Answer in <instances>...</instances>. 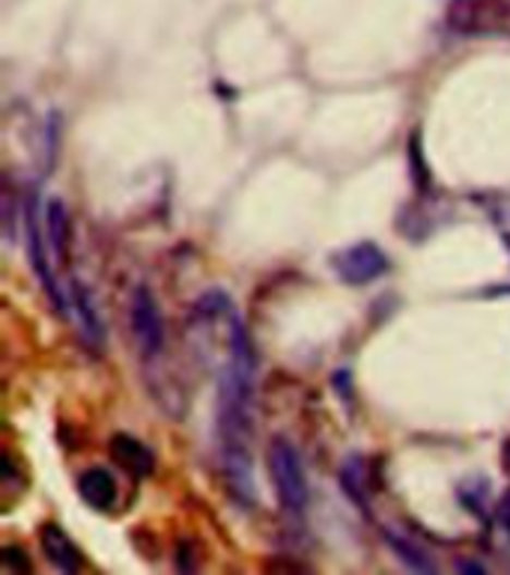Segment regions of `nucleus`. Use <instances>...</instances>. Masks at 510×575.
<instances>
[{"label":"nucleus","mask_w":510,"mask_h":575,"mask_svg":"<svg viewBox=\"0 0 510 575\" xmlns=\"http://www.w3.org/2000/svg\"><path fill=\"white\" fill-rule=\"evenodd\" d=\"M3 564L15 566V570H27V566H31V561H27V554H19V549L12 546V549H7V552H3Z\"/></svg>","instance_id":"ddd939ff"},{"label":"nucleus","mask_w":510,"mask_h":575,"mask_svg":"<svg viewBox=\"0 0 510 575\" xmlns=\"http://www.w3.org/2000/svg\"><path fill=\"white\" fill-rule=\"evenodd\" d=\"M42 218H46V236H48V248L54 254L57 262H66L69 257V236H72V230H69V212L66 204L63 200H48L42 206Z\"/></svg>","instance_id":"9d476101"},{"label":"nucleus","mask_w":510,"mask_h":575,"mask_svg":"<svg viewBox=\"0 0 510 575\" xmlns=\"http://www.w3.org/2000/svg\"><path fill=\"white\" fill-rule=\"evenodd\" d=\"M78 496L96 510H111L117 501V480L105 468H87L78 477Z\"/></svg>","instance_id":"9b49d317"},{"label":"nucleus","mask_w":510,"mask_h":575,"mask_svg":"<svg viewBox=\"0 0 510 575\" xmlns=\"http://www.w3.org/2000/svg\"><path fill=\"white\" fill-rule=\"evenodd\" d=\"M331 269H335V274H338L343 283L362 286V283L376 281L379 274H386L388 257L386 250L376 248L374 242H359V245L338 250V254L331 257Z\"/></svg>","instance_id":"7ed1b4c3"},{"label":"nucleus","mask_w":510,"mask_h":575,"mask_svg":"<svg viewBox=\"0 0 510 575\" xmlns=\"http://www.w3.org/2000/svg\"><path fill=\"white\" fill-rule=\"evenodd\" d=\"M24 212H27L24 215V221H27V250H31V262H34L36 278L42 281V290H46V295L51 298V305L63 314V310H66V298H63V293H60L54 271H51V266H48V254H46L48 238H42V227H39V209H36V200H31Z\"/></svg>","instance_id":"39448f33"},{"label":"nucleus","mask_w":510,"mask_h":575,"mask_svg":"<svg viewBox=\"0 0 510 575\" xmlns=\"http://www.w3.org/2000/svg\"><path fill=\"white\" fill-rule=\"evenodd\" d=\"M69 298H72V310L78 316L81 331H84L87 343H90L93 350H102L105 326H102V316L96 310V302H93L90 290H87L81 281H75L69 286Z\"/></svg>","instance_id":"6e6552de"},{"label":"nucleus","mask_w":510,"mask_h":575,"mask_svg":"<svg viewBox=\"0 0 510 575\" xmlns=\"http://www.w3.org/2000/svg\"><path fill=\"white\" fill-rule=\"evenodd\" d=\"M382 537H386L388 549L394 554L400 564L412 570V573H436L439 566L433 561V554L421 546L415 537H409L406 530H397V528H386L382 530Z\"/></svg>","instance_id":"0eeeda50"},{"label":"nucleus","mask_w":510,"mask_h":575,"mask_svg":"<svg viewBox=\"0 0 510 575\" xmlns=\"http://www.w3.org/2000/svg\"><path fill=\"white\" fill-rule=\"evenodd\" d=\"M254 350L242 319H230L227 364L218 382V441L227 486L242 504L254 501V468H251V412H254Z\"/></svg>","instance_id":"f257e3e1"},{"label":"nucleus","mask_w":510,"mask_h":575,"mask_svg":"<svg viewBox=\"0 0 510 575\" xmlns=\"http://www.w3.org/2000/svg\"><path fill=\"white\" fill-rule=\"evenodd\" d=\"M269 474H272L275 496L287 513H305L307 507V477L299 460V451L287 439H275L269 444Z\"/></svg>","instance_id":"f03ea898"},{"label":"nucleus","mask_w":510,"mask_h":575,"mask_svg":"<svg viewBox=\"0 0 510 575\" xmlns=\"http://www.w3.org/2000/svg\"><path fill=\"white\" fill-rule=\"evenodd\" d=\"M132 334L144 358L159 355L165 346V319H161L156 295L149 293L147 286H137L132 295Z\"/></svg>","instance_id":"20e7f679"},{"label":"nucleus","mask_w":510,"mask_h":575,"mask_svg":"<svg viewBox=\"0 0 510 575\" xmlns=\"http://www.w3.org/2000/svg\"><path fill=\"white\" fill-rule=\"evenodd\" d=\"M340 486L350 492V498L359 507L367 510V501H371V496H367V474H364V463L359 456H350L343 463V468H340Z\"/></svg>","instance_id":"f8f14e48"},{"label":"nucleus","mask_w":510,"mask_h":575,"mask_svg":"<svg viewBox=\"0 0 510 575\" xmlns=\"http://www.w3.org/2000/svg\"><path fill=\"white\" fill-rule=\"evenodd\" d=\"M111 456L120 463V468L132 474V477H149L153 468H156V460L149 453L147 444H141L132 436H113L111 439Z\"/></svg>","instance_id":"1a4fd4ad"},{"label":"nucleus","mask_w":510,"mask_h":575,"mask_svg":"<svg viewBox=\"0 0 510 575\" xmlns=\"http://www.w3.org/2000/svg\"><path fill=\"white\" fill-rule=\"evenodd\" d=\"M39 540H42V552H46L48 564L57 566L60 573H78L81 552L66 530L60 528V525H54V522H48L46 528H42V534H39Z\"/></svg>","instance_id":"423d86ee"},{"label":"nucleus","mask_w":510,"mask_h":575,"mask_svg":"<svg viewBox=\"0 0 510 575\" xmlns=\"http://www.w3.org/2000/svg\"><path fill=\"white\" fill-rule=\"evenodd\" d=\"M499 522H501V528L510 534V492L505 496V501L499 504Z\"/></svg>","instance_id":"4468645a"}]
</instances>
